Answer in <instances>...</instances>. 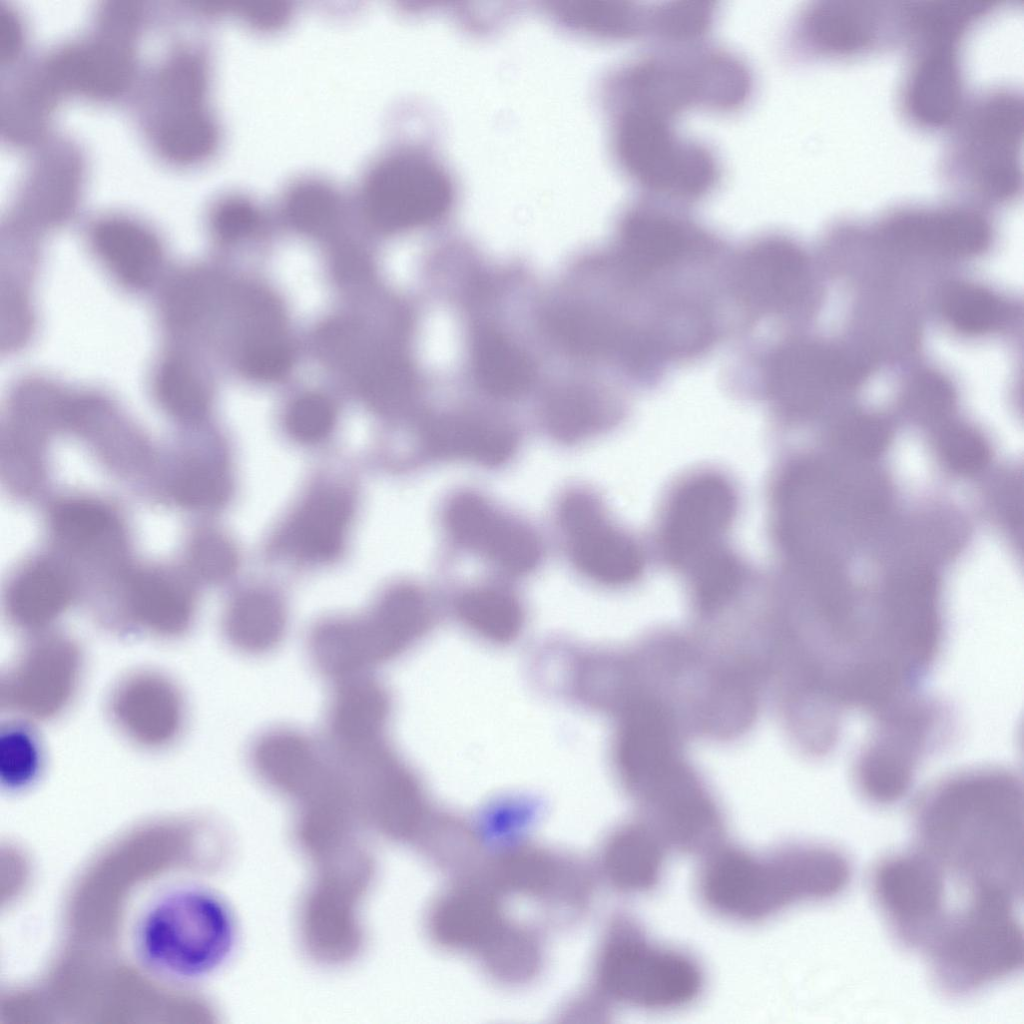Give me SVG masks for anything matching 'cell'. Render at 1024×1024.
I'll list each match as a JSON object with an SVG mask.
<instances>
[{
  "mask_svg": "<svg viewBox=\"0 0 1024 1024\" xmlns=\"http://www.w3.org/2000/svg\"><path fill=\"white\" fill-rule=\"evenodd\" d=\"M918 849L968 895H1023V785L1009 767L954 771L926 789L916 811Z\"/></svg>",
  "mask_w": 1024,
  "mask_h": 1024,
  "instance_id": "cell-1",
  "label": "cell"
},
{
  "mask_svg": "<svg viewBox=\"0 0 1024 1024\" xmlns=\"http://www.w3.org/2000/svg\"><path fill=\"white\" fill-rule=\"evenodd\" d=\"M851 874L846 856L821 844L790 842L752 851L721 842L703 854L696 890L717 917L756 924L793 906L835 897Z\"/></svg>",
  "mask_w": 1024,
  "mask_h": 1024,
  "instance_id": "cell-2",
  "label": "cell"
},
{
  "mask_svg": "<svg viewBox=\"0 0 1024 1024\" xmlns=\"http://www.w3.org/2000/svg\"><path fill=\"white\" fill-rule=\"evenodd\" d=\"M752 86L751 72L741 58L694 43L635 58L618 71L612 90L618 111L674 121L692 108L736 110L747 102Z\"/></svg>",
  "mask_w": 1024,
  "mask_h": 1024,
  "instance_id": "cell-3",
  "label": "cell"
},
{
  "mask_svg": "<svg viewBox=\"0 0 1024 1024\" xmlns=\"http://www.w3.org/2000/svg\"><path fill=\"white\" fill-rule=\"evenodd\" d=\"M856 751L852 778L870 803L888 806L903 799L927 761L948 748L957 731L951 703L922 692L869 720Z\"/></svg>",
  "mask_w": 1024,
  "mask_h": 1024,
  "instance_id": "cell-4",
  "label": "cell"
},
{
  "mask_svg": "<svg viewBox=\"0 0 1024 1024\" xmlns=\"http://www.w3.org/2000/svg\"><path fill=\"white\" fill-rule=\"evenodd\" d=\"M595 968L603 1000L642 1011L688 1007L706 988L705 970L698 958L655 941L629 913H618L610 920Z\"/></svg>",
  "mask_w": 1024,
  "mask_h": 1024,
  "instance_id": "cell-5",
  "label": "cell"
},
{
  "mask_svg": "<svg viewBox=\"0 0 1024 1024\" xmlns=\"http://www.w3.org/2000/svg\"><path fill=\"white\" fill-rule=\"evenodd\" d=\"M943 159L951 184L989 201L1013 199L1022 189L1023 97L993 87L962 106Z\"/></svg>",
  "mask_w": 1024,
  "mask_h": 1024,
  "instance_id": "cell-6",
  "label": "cell"
},
{
  "mask_svg": "<svg viewBox=\"0 0 1024 1024\" xmlns=\"http://www.w3.org/2000/svg\"><path fill=\"white\" fill-rule=\"evenodd\" d=\"M1017 904L974 901L948 914L923 948L939 986L965 996L1023 966V929Z\"/></svg>",
  "mask_w": 1024,
  "mask_h": 1024,
  "instance_id": "cell-7",
  "label": "cell"
},
{
  "mask_svg": "<svg viewBox=\"0 0 1024 1024\" xmlns=\"http://www.w3.org/2000/svg\"><path fill=\"white\" fill-rule=\"evenodd\" d=\"M234 922L211 892L191 886L159 895L142 915L137 944L143 960L160 974L191 980L209 974L229 955Z\"/></svg>",
  "mask_w": 1024,
  "mask_h": 1024,
  "instance_id": "cell-8",
  "label": "cell"
},
{
  "mask_svg": "<svg viewBox=\"0 0 1024 1024\" xmlns=\"http://www.w3.org/2000/svg\"><path fill=\"white\" fill-rule=\"evenodd\" d=\"M45 530L47 548L75 573L86 605L112 594L135 563L125 515L107 498L82 492L53 498Z\"/></svg>",
  "mask_w": 1024,
  "mask_h": 1024,
  "instance_id": "cell-9",
  "label": "cell"
},
{
  "mask_svg": "<svg viewBox=\"0 0 1024 1024\" xmlns=\"http://www.w3.org/2000/svg\"><path fill=\"white\" fill-rule=\"evenodd\" d=\"M674 121L635 111H618L613 130L617 160L645 192L678 202L710 193L720 165L704 143L677 132Z\"/></svg>",
  "mask_w": 1024,
  "mask_h": 1024,
  "instance_id": "cell-10",
  "label": "cell"
},
{
  "mask_svg": "<svg viewBox=\"0 0 1024 1024\" xmlns=\"http://www.w3.org/2000/svg\"><path fill=\"white\" fill-rule=\"evenodd\" d=\"M196 585L179 563L135 562L118 588L90 612L115 636L177 640L195 622Z\"/></svg>",
  "mask_w": 1024,
  "mask_h": 1024,
  "instance_id": "cell-11",
  "label": "cell"
},
{
  "mask_svg": "<svg viewBox=\"0 0 1024 1024\" xmlns=\"http://www.w3.org/2000/svg\"><path fill=\"white\" fill-rule=\"evenodd\" d=\"M85 668L82 645L58 628L24 638L1 676V707L36 724L55 720L77 699Z\"/></svg>",
  "mask_w": 1024,
  "mask_h": 1024,
  "instance_id": "cell-12",
  "label": "cell"
},
{
  "mask_svg": "<svg viewBox=\"0 0 1024 1024\" xmlns=\"http://www.w3.org/2000/svg\"><path fill=\"white\" fill-rule=\"evenodd\" d=\"M453 186L446 170L430 156L405 150L379 160L362 186L369 221L386 232L429 224L449 209Z\"/></svg>",
  "mask_w": 1024,
  "mask_h": 1024,
  "instance_id": "cell-13",
  "label": "cell"
},
{
  "mask_svg": "<svg viewBox=\"0 0 1024 1024\" xmlns=\"http://www.w3.org/2000/svg\"><path fill=\"white\" fill-rule=\"evenodd\" d=\"M865 366L835 347L813 341H792L775 348L763 367L765 396L791 418L817 411L836 392L858 385Z\"/></svg>",
  "mask_w": 1024,
  "mask_h": 1024,
  "instance_id": "cell-14",
  "label": "cell"
},
{
  "mask_svg": "<svg viewBox=\"0 0 1024 1024\" xmlns=\"http://www.w3.org/2000/svg\"><path fill=\"white\" fill-rule=\"evenodd\" d=\"M104 710L125 741L149 752L174 746L188 719L182 687L168 672L154 667L134 668L119 676L106 693Z\"/></svg>",
  "mask_w": 1024,
  "mask_h": 1024,
  "instance_id": "cell-15",
  "label": "cell"
},
{
  "mask_svg": "<svg viewBox=\"0 0 1024 1024\" xmlns=\"http://www.w3.org/2000/svg\"><path fill=\"white\" fill-rule=\"evenodd\" d=\"M792 46L808 57H852L902 41L901 4L819 0L807 4L792 26Z\"/></svg>",
  "mask_w": 1024,
  "mask_h": 1024,
  "instance_id": "cell-16",
  "label": "cell"
},
{
  "mask_svg": "<svg viewBox=\"0 0 1024 1024\" xmlns=\"http://www.w3.org/2000/svg\"><path fill=\"white\" fill-rule=\"evenodd\" d=\"M947 878L917 849L883 861L873 877L878 904L895 935L922 949L947 914Z\"/></svg>",
  "mask_w": 1024,
  "mask_h": 1024,
  "instance_id": "cell-17",
  "label": "cell"
},
{
  "mask_svg": "<svg viewBox=\"0 0 1024 1024\" xmlns=\"http://www.w3.org/2000/svg\"><path fill=\"white\" fill-rule=\"evenodd\" d=\"M736 509L735 491L724 477L705 473L685 482L663 519L661 542L668 560L686 572L724 547Z\"/></svg>",
  "mask_w": 1024,
  "mask_h": 1024,
  "instance_id": "cell-18",
  "label": "cell"
},
{
  "mask_svg": "<svg viewBox=\"0 0 1024 1024\" xmlns=\"http://www.w3.org/2000/svg\"><path fill=\"white\" fill-rule=\"evenodd\" d=\"M137 12L118 3L105 11L100 35L59 50L46 66L48 90H73L91 96L120 91L132 68L131 41Z\"/></svg>",
  "mask_w": 1024,
  "mask_h": 1024,
  "instance_id": "cell-19",
  "label": "cell"
},
{
  "mask_svg": "<svg viewBox=\"0 0 1024 1024\" xmlns=\"http://www.w3.org/2000/svg\"><path fill=\"white\" fill-rule=\"evenodd\" d=\"M558 522L574 566L606 586H623L641 574L643 559L635 542L607 519L591 494L567 493L558 507Z\"/></svg>",
  "mask_w": 1024,
  "mask_h": 1024,
  "instance_id": "cell-20",
  "label": "cell"
},
{
  "mask_svg": "<svg viewBox=\"0 0 1024 1024\" xmlns=\"http://www.w3.org/2000/svg\"><path fill=\"white\" fill-rule=\"evenodd\" d=\"M443 521L455 543L506 573L527 574L541 560L542 546L536 533L478 493L462 491L452 496L444 507Z\"/></svg>",
  "mask_w": 1024,
  "mask_h": 1024,
  "instance_id": "cell-21",
  "label": "cell"
},
{
  "mask_svg": "<svg viewBox=\"0 0 1024 1024\" xmlns=\"http://www.w3.org/2000/svg\"><path fill=\"white\" fill-rule=\"evenodd\" d=\"M734 286L744 306L757 316L789 315L810 298L807 257L786 237L760 238L738 259Z\"/></svg>",
  "mask_w": 1024,
  "mask_h": 1024,
  "instance_id": "cell-22",
  "label": "cell"
},
{
  "mask_svg": "<svg viewBox=\"0 0 1024 1024\" xmlns=\"http://www.w3.org/2000/svg\"><path fill=\"white\" fill-rule=\"evenodd\" d=\"M709 238L690 220L652 202H640L623 215L617 260L632 281H644L672 269Z\"/></svg>",
  "mask_w": 1024,
  "mask_h": 1024,
  "instance_id": "cell-23",
  "label": "cell"
},
{
  "mask_svg": "<svg viewBox=\"0 0 1024 1024\" xmlns=\"http://www.w3.org/2000/svg\"><path fill=\"white\" fill-rule=\"evenodd\" d=\"M60 426L57 401L22 397L12 405L0 444L1 479L10 495L23 501L43 495L49 482L51 441Z\"/></svg>",
  "mask_w": 1024,
  "mask_h": 1024,
  "instance_id": "cell-24",
  "label": "cell"
},
{
  "mask_svg": "<svg viewBox=\"0 0 1024 1024\" xmlns=\"http://www.w3.org/2000/svg\"><path fill=\"white\" fill-rule=\"evenodd\" d=\"M80 601L82 589L75 573L48 548L12 571L2 596L9 626L24 638L56 629L65 613Z\"/></svg>",
  "mask_w": 1024,
  "mask_h": 1024,
  "instance_id": "cell-25",
  "label": "cell"
},
{
  "mask_svg": "<svg viewBox=\"0 0 1024 1024\" xmlns=\"http://www.w3.org/2000/svg\"><path fill=\"white\" fill-rule=\"evenodd\" d=\"M880 232L895 248L954 258L978 255L992 239L988 220L959 206L903 207L883 219Z\"/></svg>",
  "mask_w": 1024,
  "mask_h": 1024,
  "instance_id": "cell-26",
  "label": "cell"
},
{
  "mask_svg": "<svg viewBox=\"0 0 1024 1024\" xmlns=\"http://www.w3.org/2000/svg\"><path fill=\"white\" fill-rule=\"evenodd\" d=\"M160 451L149 490L182 510L208 513L224 506L232 491L225 461L185 429Z\"/></svg>",
  "mask_w": 1024,
  "mask_h": 1024,
  "instance_id": "cell-27",
  "label": "cell"
},
{
  "mask_svg": "<svg viewBox=\"0 0 1024 1024\" xmlns=\"http://www.w3.org/2000/svg\"><path fill=\"white\" fill-rule=\"evenodd\" d=\"M63 431L71 433L111 474L149 488L160 450L138 429L97 402L67 403Z\"/></svg>",
  "mask_w": 1024,
  "mask_h": 1024,
  "instance_id": "cell-28",
  "label": "cell"
},
{
  "mask_svg": "<svg viewBox=\"0 0 1024 1024\" xmlns=\"http://www.w3.org/2000/svg\"><path fill=\"white\" fill-rule=\"evenodd\" d=\"M959 41L910 46L911 62L901 87L903 110L915 125L935 129L953 123L963 106Z\"/></svg>",
  "mask_w": 1024,
  "mask_h": 1024,
  "instance_id": "cell-29",
  "label": "cell"
},
{
  "mask_svg": "<svg viewBox=\"0 0 1024 1024\" xmlns=\"http://www.w3.org/2000/svg\"><path fill=\"white\" fill-rule=\"evenodd\" d=\"M618 740L619 764L631 794L668 775L683 762L666 712L650 700L631 705Z\"/></svg>",
  "mask_w": 1024,
  "mask_h": 1024,
  "instance_id": "cell-30",
  "label": "cell"
},
{
  "mask_svg": "<svg viewBox=\"0 0 1024 1024\" xmlns=\"http://www.w3.org/2000/svg\"><path fill=\"white\" fill-rule=\"evenodd\" d=\"M421 442L433 458L495 467L514 454L517 436L511 427L495 420L471 414H445L423 425Z\"/></svg>",
  "mask_w": 1024,
  "mask_h": 1024,
  "instance_id": "cell-31",
  "label": "cell"
},
{
  "mask_svg": "<svg viewBox=\"0 0 1024 1024\" xmlns=\"http://www.w3.org/2000/svg\"><path fill=\"white\" fill-rule=\"evenodd\" d=\"M669 847L643 820L627 822L605 840L600 869L608 884L628 895L649 893L661 884Z\"/></svg>",
  "mask_w": 1024,
  "mask_h": 1024,
  "instance_id": "cell-32",
  "label": "cell"
},
{
  "mask_svg": "<svg viewBox=\"0 0 1024 1024\" xmlns=\"http://www.w3.org/2000/svg\"><path fill=\"white\" fill-rule=\"evenodd\" d=\"M351 515L352 504L345 493L335 489L317 492L288 524L283 544L306 560H331L342 549Z\"/></svg>",
  "mask_w": 1024,
  "mask_h": 1024,
  "instance_id": "cell-33",
  "label": "cell"
},
{
  "mask_svg": "<svg viewBox=\"0 0 1024 1024\" xmlns=\"http://www.w3.org/2000/svg\"><path fill=\"white\" fill-rule=\"evenodd\" d=\"M92 243L111 272L131 287L149 285L161 266L158 238L132 220L112 217L98 222L92 232Z\"/></svg>",
  "mask_w": 1024,
  "mask_h": 1024,
  "instance_id": "cell-34",
  "label": "cell"
},
{
  "mask_svg": "<svg viewBox=\"0 0 1024 1024\" xmlns=\"http://www.w3.org/2000/svg\"><path fill=\"white\" fill-rule=\"evenodd\" d=\"M254 761L269 783L306 799L331 784L309 744L293 733L277 732L262 738Z\"/></svg>",
  "mask_w": 1024,
  "mask_h": 1024,
  "instance_id": "cell-35",
  "label": "cell"
},
{
  "mask_svg": "<svg viewBox=\"0 0 1024 1024\" xmlns=\"http://www.w3.org/2000/svg\"><path fill=\"white\" fill-rule=\"evenodd\" d=\"M471 364L481 389L498 398L522 395L533 381V364L511 339L491 326L477 328L471 339Z\"/></svg>",
  "mask_w": 1024,
  "mask_h": 1024,
  "instance_id": "cell-36",
  "label": "cell"
},
{
  "mask_svg": "<svg viewBox=\"0 0 1024 1024\" xmlns=\"http://www.w3.org/2000/svg\"><path fill=\"white\" fill-rule=\"evenodd\" d=\"M425 620V599L418 589L401 585L387 592L372 614L362 620L364 641L373 662L400 652Z\"/></svg>",
  "mask_w": 1024,
  "mask_h": 1024,
  "instance_id": "cell-37",
  "label": "cell"
},
{
  "mask_svg": "<svg viewBox=\"0 0 1024 1024\" xmlns=\"http://www.w3.org/2000/svg\"><path fill=\"white\" fill-rule=\"evenodd\" d=\"M433 928L444 945L466 947L486 940L498 920L495 899L477 887H459L439 900Z\"/></svg>",
  "mask_w": 1024,
  "mask_h": 1024,
  "instance_id": "cell-38",
  "label": "cell"
},
{
  "mask_svg": "<svg viewBox=\"0 0 1024 1024\" xmlns=\"http://www.w3.org/2000/svg\"><path fill=\"white\" fill-rule=\"evenodd\" d=\"M387 712V697L380 686L367 680H350L335 698L333 731L349 748H369L382 731Z\"/></svg>",
  "mask_w": 1024,
  "mask_h": 1024,
  "instance_id": "cell-39",
  "label": "cell"
},
{
  "mask_svg": "<svg viewBox=\"0 0 1024 1024\" xmlns=\"http://www.w3.org/2000/svg\"><path fill=\"white\" fill-rule=\"evenodd\" d=\"M228 641L246 652H264L275 646L285 628L281 602L262 591H249L235 597L224 616Z\"/></svg>",
  "mask_w": 1024,
  "mask_h": 1024,
  "instance_id": "cell-40",
  "label": "cell"
},
{
  "mask_svg": "<svg viewBox=\"0 0 1024 1024\" xmlns=\"http://www.w3.org/2000/svg\"><path fill=\"white\" fill-rule=\"evenodd\" d=\"M940 308L946 322L959 333L979 336L994 332L1012 316L1007 300L972 283H953L942 293Z\"/></svg>",
  "mask_w": 1024,
  "mask_h": 1024,
  "instance_id": "cell-41",
  "label": "cell"
},
{
  "mask_svg": "<svg viewBox=\"0 0 1024 1024\" xmlns=\"http://www.w3.org/2000/svg\"><path fill=\"white\" fill-rule=\"evenodd\" d=\"M571 24L610 38L649 36L651 4L613 0H565L558 6Z\"/></svg>",
  "mask_w": 1024,
  "mask_h": 1024,
  "instance_id": "cell-42",
  "label": "cell"
},
{
  "mask_svg": "<svg viewBox=\"0 0 1024 1024\" xmlns=\"http://www.w3.org/2000/svg\"><path fill=\"white\" fill-rule=\"evenodd\" d=\"M37 724L9 716L0 727V782L9 791L33 785L44 767V746Z\"/></svg>",
  "mask_w": 1024,
  "mask_h": 1024,
  "instance_id": "cell-43",
  "label": "cell"
},
{
  "mask_svg": "<svg viewBox=\"0 0 1024 1024\" xmlns=\"http://www.w3.org/2000/svg\"><path fill=\"white\" fill-rule=\"evenodd\" d=\"M154 388L161 409L184 428L196 426L207 415V388L184 360H165L156 374Z\"/></svg>",
  "mask_w": 1024,
  "mask_h": 1024,
  "instance_id": "cell-44",
  "label": "cell"
},
{
  "mask_svg": "<svg viewBox=\"0 0 1024 1024\" xmlns=\"http://www.w3.org/2000/svg\"><path fill=\"white\" fill-rule=\"evenodd\" d=\"M216 139L215 123L204 107L166 112L157 130L160 151L167 158L182 163L208 155Z\"/></svg>",
  "mask_w": 1024,
  "mask_h": 1024,
  "instance_id": "cell-45",
  "label": "cell"
},
{
  "mask_svg": "<svg viewBox=\"0 0 1024 1024\" xmlns=\"http://www.w3.org/2000/svg\"><path fill=\"white\" fill-rule=\"evenodd\" d=\"M180 566L196 583L220 584L237 569L238 554L232 541L211 527H197L184 539Z\"/></svg>",
  "mask_w": 1024,
  "mask_h": 1024,
  "instance_id": "cell-46",
  "label": "cell"
},
{
  "mask_svg": "<svg viewBox=\"0 0 1024 1024\" xmlns=\"http://www.w3.org/2000/svg\"><path fill=\"white\" fill-rule=\"evenodd\" d=\"M342 209L339 193L318 179H303L290 186L284 212L290 224L309 235L325 234L336 225Z\"/></svg>",
  "mask_w": 1024,
  "mask_h": 1024,
  "instance_id": "cell-47",
  "label": "cell"
},
{
  "mask_svg": "<svg viewBox=\"0 0 1024 1024\" xmlns=\"http://www.w3.org/2000/svg\"><path fill=\"white\" fill-rule=\"evenodd\" d=\"M714 2L668 1L651 5L649 37L667 46L697 43L713 26Z\"/></svg>",
  "mask_w": 1024,
  "mask_h": 1024,
  "instance_id": "cell-48",
  "label": "cell"
},
{
  "mask_svg": "<svg viewBox=\"0 0 1024 1024\" xmlns=\"http://www.w3.org/2000/svg\"><path fill=\"white\" fill-rule=\"evenodd\" d=\"M686 573L696 603L707 611L729 602L744 579L740 560L725 546L698 561Z\"/></svg>",
  "mask_w": 1024,
  "mask_h": 1024,
  "instance_id": "cell-49",
  "label": "cell"
},
{
  "mask_svg": "<svg viewBox=\"0 0 1024 1024\" xmlns=\"http://www.w3.org/2000/svg\"><path fill=\"white\" fill-rule=\"evenodd\" d=\"M458 608L468 622L497 635L512 632L521 617L514 596L495 587L475 588L465 592L459 599Z\"/></svg>",
  "mask_w": 1024,
  "mask_h": 1024,
  "instance_id": "cell-50",
  "label": "cell"
},
{
  "mask_svg": "<svg viewBox=\"0 0 1024 1024\" xmlns=\"http://www.w3.org/2000/svg\"><path fill=\"white\" fill-rule=\"evenodd\" d=\"M544 415L549 432L565 443L585 438L602 420L600 405L589 396L577 393L551 397L546 403Z\"/></svg>",
  "mask_w": 1024,
  "mask_h": 1024,
  "instance_id": "cell-51",
  "label": "cell"
},
{
  "mask_svg": "<svg viewBox=\"0 0 1024 1024\" xmlns=\"http://www.w3.org/2000/svg\"><path fill=\"white\" fill-rule=\"evenodd\" d=\"M377 780L374 801L380 820L395 830L410 827L419 813V799L409 776L385 765Z\"/></svg>",
  "mask_w": 1024,
  "mask_h": 1024,
  "instance_id": "cell-52",
  "label": "cell"
},
{
  "mask_svg": "<svg viewBox=\"0 0 1024 1024\" xmlns=\"http://www.w3.org/2000/svg\"><path fill=\"white\" fill-rule=\"evenodd\" d=\"M935 448L942 464L958 475L979 472L990 458V448L982 434L962 424L944 426L937 434Z\"/></svg>",
  "mask_w": 1024,
  "mask_h": 1024,
  "instance_id": "cell-53",
  "label": "cell"
},
{
  "mask_svg": "<svg viewBox=\"0 0 1024 1024\" xmlns=\"http://www.w3.org/2000/svg\"><path fill=\"white\" fill-rule=\"evenodd\" d=\"M159 88L166 111L203 107L206 90L203 63L191 54L174 57L160 75Z\"/></svg>",
  "mask_w": 1024,
  "mask_h": 1024,
  "instance_id": "cell-54",
  "label": "cell"
},
{
  "mask_svg": "<svg viewBox=\"0 0 1024 1024\" xmlns=\"http://www.w3.org/2000/svg\"><path fill=\"white\" fill-rule=\"evenodd\" d=\"M491 938L489 960L495 974L509 979L529 976L540 960L539 941L531 932L515 929Z\"/></svg>",
  "mask_w": 1024,
  "mask_h": 1024,
  "instance_id": "cell-55",
  "label": "cell"
},
{
  "mask_svg": "<svg viewBox=\"0 0 1024 1024\" xmlns=\"http://www.w3.org/2000/svg\"><path fill=\"white\" fill-rule=\"evenodd\" d=\"M335 423L331 402L316 393H306L294 399L285 413V427L292 438L303 443H316L325 439Z\"/></svg>",
  "mask_w": 1024,
  "mask_h": 1024,
  "instance_id": "cell-56",
  "label": "cell"
},
{
  "mask_svg": "<svg viewBox=\"0 0 1024 1024\" xmlns=\"http://www.w3.org/2000/svg\"><path fill=\"white\" fill-rule=\"evenodd\" d=\"M907 404L921 420H941L953 408L954 390L948 380L934 372L917 375L907 391Z\"/></svg>",
  "mask_w": 1024,
  "mask_h": 1024,
  "instance_id": "cell-57",
  "label": "cell"
},
{
  "mask_svg": "<svg viewBox=\"0 0 1024 1024\" xmlns=\"http://www.w3.org/2000/svg\"><path fill=\"white\" fill-rule=\"evenodd\" d=\"M259 222L257 207L242 196H229L219 201L210 218L212 231L225 242L237 241L250 235Z\"/></svg>",
  "mask_w": 1024,
  "mask_h": 1024,
  "instance_id": "cell-58",
  "label": "cell"
},
{
  "mask_svg": "<svg viewBox=\"0 0 1024 1024\" xmlns=\"http://www.w3.org/2000/svg\"><path fill=\"white\" fill-rule=\"evenodd\" d=\"M835 440L846 450L860 455L879 452L888 439L886 424L869 414H854L838 424Z\"/></svg>",
  "mask_w": 1024,
  "mask_h": 1024,
  "instance_id": "cell-59",
  "label": "cell"
},
{
  "mask_svg": "<svg viewBox=\"0 0 1024 1024\" xmlns=\"http://www.w3.org/2000/svg\"><path fill=\"white\" fill-rule=\"evenodd\" d=\"M240 11L250 24L270 29L282 25L289 16V8L280 0H244Z\"/></svg>",
  "mask_w": 1024,
  "mask_h": 1024,
  "instance_id": "cell-60",
  "label": "cell"
},
{
  "mask_svg": "<svg viewBox=\"0 0 1024 1024\" xmlns=\"http://www.w3.org/2000/svg\"><path fill=\"white\" fill-rule=\"evenodd\" d=\"M22 39L20 22L15 13L0 6V56L10 59L20 47Z\"/></svg>",
  "mask_w": 1024,
  "mask_h": 1024,
  "instance_id": "cell-61",
  "label": "cell"
}]
</instances>
